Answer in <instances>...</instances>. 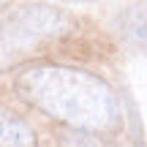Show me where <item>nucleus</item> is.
I'll return each instance as SVG.
<instances>
[{"label": "nucleus", "mask_w": 147, "mask_h": 147, "mask_svg": "<svg viewBox=\"0 0 147 147\" xmlns=\"http://www.w3.org/2000/svg\"><path fill=\"white\" fill-rule=\"evenodd\" d=\"M0 147H36V134L25 120L0 112Z\"/></svg>", "instance_id": "obj_3"}, {"label": "nucleus", "mask_w": 147, "mask_h": 147, "mask_svg": "<svg viewBox=\"0 0 147 147\" xmlns=\"http://www.w3.org/2000/svg\"><path fill=\"white\" fill-rule=\"evenodd\" d=\"M11 3V0H0V8H5V5H8Z\"/></svg>", "instance_id": "obj_6"}, {"label": "nucleus", "mask_w": 147, "mask_h": 147, "mask_svg": "<svg viewBox=\"0 0 147 147\" xmlns=\"http://www.w3.org/2000/svg\"><path fill=\"white\" fill-rule=\"evenodd\" d=\"M25 95L57 120L82 131H106L117 120V98L98 76L65 65H38L19 79Z\"/></svg>", "instance_id": "obj_1"}, {"label": "nucleus", "mask_w": 147, "mask_h": 147, "mask_svg": "<svg viewBox=\"0 0 147 147\" xmlns=\"http://www.w3.org/2000/svg\"><path fill=\"white\" fill-rule=\"evenodd\" d=\"M68 30V16L52 5H22L0 19V63L22 55L33 44Z\"/></svg>", "instance_id": "obj_2"}, {"label": "nucleus", "mask_w": 147, "mask_h": 147, "mask_svg": "<svg viewBox=\"0 0 147 147\" xmlns=\"http://www.w3.org/2000/svg\"><path fill=\"white\" fill-rule=\"evenodd\" d=\"M55 3H95V0H55Z\"/></svg>", "instance_id": "obj_5"}, {"label": "nucleus", "mask_w": 147, "mask_h": 147, "mask_svg": "<svg viewBox=\"0 0 147 147\" xmlns=\"http://www.w3.org/2000/svg\"><path fill=\"white\" fill-rule=\"evenodd\" d=\"M120 27H123V36L131 44H139V47L147 49V5L139 3V5L125 8L120 16Z\"/></svg>", "instance_id": "obj_4"}]
</instances>
